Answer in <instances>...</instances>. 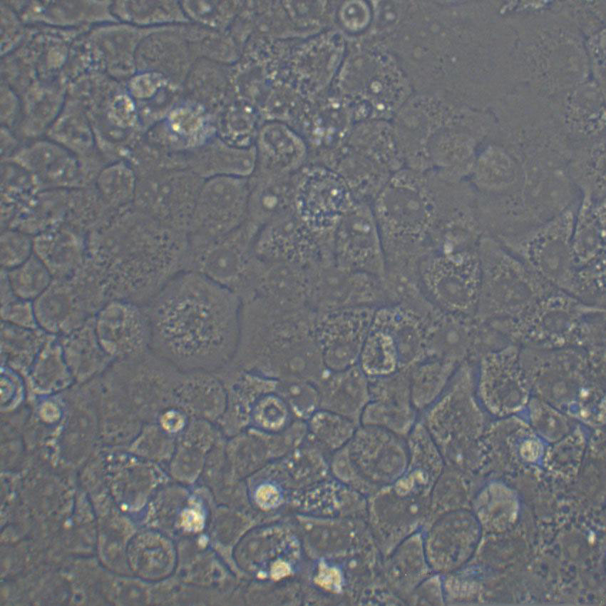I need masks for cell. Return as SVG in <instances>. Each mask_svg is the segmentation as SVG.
Instances as JSON below:
<instances>
[{
	"instance_id": "obj_14",
	"label": "cell",
	"mask_w": 606,
	"mask_h": 606,
	"mask_svg": "<svg viewBox=\"0 0 606 606\" xmlns=\"http://www.w3.org/2000/svg\"><path fill=\"white\" fill-rule=\"evenodd\" d=\"M96 333L103 348L112 354H125L150 345V327L144 305L113 299L94 316Z\"/></svg>"
},
{
	"instance_id": "obj_6",
	"label": "cell",
	"mask_w": 606,
	"mask_h": 606,
	"mask_svg": "<svg viewBox=\"0 0 606 606\" xmlns=\"http://www.w3.org/2000/svg\"><path fill=\"white\" fill-rule=\"evenodd\" d=\"M573 224L570 215H563L506 239V248L552 287L575 297L578 268L572 249Z\"/></svg>"
},
{
	"instance_id": "obj_7",
	"label": "cell",
	"mask_w": 606,
	"mask_h": 606,
	"mask_svg": "<svg viewBox=\"0 0 606 606\" xmlns=\"http://www.w3.org/2000/svg\"><path fill=\"white\" fill-rule=\"evenodd\" d=\"M355 201L343 178L327 165H306L295 174V214L327 248H332L337 223Z\"/></svg>"
},
{
	"instance_id": "obj_25",
	"label": "cell",
	"mask_w": 606,
	"mask_h": 606,
	"mask_svg": "<svg viewBox=\"0 0 606 606\" xmlns=\"http://www.w3.org/2000/svg\"><path fill=\"white\" fill-rule=\"evenodd\" d=\"M182 525L188 530H200L203 526V517L195 510H185L182 515Z\"/></svg>"
},
{
	"instance_id": "obj_15",
	"label": "cell",
	"mask_w": 606,
	"mask_h": 606,
	"mask_svg": "<svg viewBox=\"0 0 606 606\" xmlns=\"http://www.w3.org/2000/svg\"><path fill=\"white\" fill-rule=\"evenodd\" d=\"M294 201L295 174H257L250 181L247 219L261 227L295 213Z\"/></svg>"
},
{
	"instance_id": "obj_24",
	"label": "cell",
	"mask_w": 606,
	"mask_h": 606,
	"mask_svg": "<svg viewBox=\"0 0 606 606\" xmlns=\"http://www.w3.org/2000/svg\"><path fill=\"white\" fill-rule=\"evenodd\" d=\"M278 490L272 485H263L260 487L256 493V500L258 505L264 509H269L274 507L279 500Z\"/></svg>"
},
{
	"instance_id": "obj_23",
	"label": "cell",
	"mask_w": 606,
	"mask_h": 606,
	"mask_svg": "<svg viewBox=\"0 0 606 606\" xmlns=\"http://www.w3.org/2000/svg\"><path fill=\"white\" fill-rule=\"evenodd\" d=\"M315 582L318 585L327 590L337 592L340 589L341 576L337 570L333 567H329L322 563L319 565Z\"/></svg>"
},
{
	"instance_id": "obj_21",
	"label": "cell",
	"mask_w": 606,
	"mask_h": 606,
	"mask_svg": "<svg viewBox=\"0 0 606 606\" xmlns=\"http://www.w3.org/2000/svg\"><path fill=\"white\" fill-rule=\"evenodd\" d=\"M34 251V241L19 229H9L1 236V269L9 271L26 261Z\"/></svg>"
},
{
	"instance_id": "obj_5",
	"label": "cell",
	"mask_w": 606,
	"mask_h": 606,
	"mask_svg": "<svg viewBox=\"0 0 606 606\" xmlns=\"http://www.w3.org/2000/svg\"><path fill=\"white\" fill-rule=\"evenodd\" d=\"M417 283L440 310L475 317L480 283L478 246L431 249L418 263Z\"/></svg>"
},
{
	"instance_id": "obj_1",
	"label": "cell",
	"mask_w": 606,
	"mask_h": 606,
	"mask_svg": "<svg viewBox=\"0 0 606 606\" xmlns=\"http://www.w3.org/2000/svg\"><path fill=\"white\" fill-rule=\"evenodd\" d=\"M242 305L235 291L202 273L171 277L144 305L150 345L185 372L222 368L238 350Z\"/></svg>"
},
{
	"instance_id": "obj_4",
	"label": "cell",
	"mask_w": 606,
	"mask_h": 606,
	"mask_svg": "<svg viewBox=\"0 0 606 606\" xmlns=\"http://www.w3.org/2000/svg\"><path fill=\"white\" fill-rule=\"evenodd\" d=\"M488 325L500 336L518 341L591 343L605 337V307L554 289L518 318Z\"/></svg>"
},
{
	"instance_id": "obj_10",
	"label": "cell",
	"mask_w": 606,
	"mask_h": 606,
	"mask_svg": "<svg viewBox=\"0 0 606 606\" xmlns=\"http://www.w3.org/2000/svg\"><path fill=\"white\" fill-rule=\"evenodd\" d=\"M254 253L264 263H281L313 273L332 265L330 255L295 213L261 226Z\"/></svg>"
},
{
	"instance_id": "obj_19",
	"label": "cell",
	"mask_w": 606,
	"mask_h": 606,
	"mask_svg": "<svg viewBox=\"0 0 606 606\" xmlns=\"http://www.w3.org/2000/svg\"><path fill=\"white\" fill-rule=\"evenodd\" d=\"M605 213L582 212L573 224L572 249L577 268L605 263Z\"/></svg>"
},
{
	"instance_id": "obj_26",
	"label": "cell",
	"mask_w": 606,
	"mask_h": 606,
	"mask_svg": "<svg viewBox=\"0 0 606 606\" xmlns=\"http://www.w3.org/2000/svg\"><path fill=\"white\" fill-rule=\"evenodd\" d=\"M289 567L282 561L276 562L271 570V575L274 580H279L289 574Z\"/></svg>"
},
{
	"instance_id": "obj_13",
	"label": "cell",
	"mask_w": 606,
	"mask_h": 606,
	"mask_svg": "<svg viewBox=\"0 0 606 606\" xmlns=\"http://www.w3.org/2000/svg\"><path fill=\"white\" fill-rule=\"evenodd\" d=\"M249 196L248 177L217 176L197 197V216L219 238L245 222Z\"/></svg>"
},
{
	"instance_id": "obj_17",
	"label": "cell",
	"mask_w": 606,
	"mask_h": 606,
	"mask_svg": "<svg viewBox=\"0 0 606 606\" xmlns=\"http://www.w3.org/2000/svg\"><path fill=\"white\" fill-rule=\"evenodd\" d=\"M34 251L53 279L71 276L84 263L81 239L62 228L40 233L34 240Z\"/></svg>"
},
{
	"instance_id": "obj_18",
	"label": "cell",
	"mask_w": 606,
	"mask_h": 606,
	"mask_svg": "<svg viewBox=\"0 0 606 606\" xmlns=\"http://www.w3.org/2000/svg\"><path fill=\"white\" fill-rule=\"evenodd\" d=\"M399 360L393 335L373 317L359 357V368L366 376L382 378L396 370Z\"/></svg>"
},
{
	"instance_id": "obj_16",
	"label": "cell",
	"mask_w": 606,
	"mask_h": 606,
	"mask_svg": "<svg viewBox=\"0 0 606 606\" xmlns=\"http://www.w3.org/2000/svg\"><path fill=\"white\" fill-rule=\"evenodd\" d=\"M262 163L259 174L292 176L307 164V147L303 139L285 124L268 126L262 138Z\"/></svg>"
},
{
	"instance_id": "obj_9",
	"label": "cell",
	"mask_w": 606,
	"mask_h": 606,
	"mask_svg": "<svg viewBox=\"0 0 606 606\" xmlns=\"http://www.w3.org/2000/svg\"><path fill=\"white\" fill-rule=\"evenodd\" d=\"M376 308L313 311V333L327 370L337 372L355 365Z\"/></svg>"
},
{
	"instance_id": "obj_12",
	"label": "cell",
	"mask_w": 606,
	"mask_h": 606,
	"mask_svg": "<svg viewBox=\"0 0 606 606\" xmlns=\"http://www.w3.org/2000/svg\"><path fill=\"white\" fill-rule=\"evenodd\" d=\"M391 303L384 280L361 273L324 266L311 277L309 306L314 312Z\"/></svg>"
},
{
	"instance_id": "obj_3",
	"label": "cell",
	"mask_w": 606,
	"mask_h": 606,
	"mask_svg": "<svg viewBox=\"0 0 606 606\" xmlns=\"http://www.w3.org/2000/svg\"><path fill=\"white\" fill-rule=\"evenodd\" d=\"M480 283L476 318L490 324L521 315L555 289L490 236L478 245Z\"/></svg>"
},
{
	"instance_id": "obj_2",
	"label": "cell",
	"mask_w": 606,
	"mask_h": 606,
	"mask_svg": "<svg viewBox=\"0 0 606 606\" xmlns=\"http://www.w3.org/2000/svg\"><path fill=\"white\" fill-rule=\"evenodd\" d=\"M442 186L431 171L399 169L372 201L386 276L416 279L420 260L448 216Z\"/></svg>"
},
{
	"instance_id": "obj_22",
	"label": "cell",
	"mask_w": 606,
	"mask_h": 606,
	"mask_svg": "<svg viewBox=\"0 0 606 606\" xmlns=\"http://www.w3.org/2000/svg\"><path fill=\"white\" fill-rule=\"evenodd\" d=\"M1 321L15 326L38 328L34 301L20 298L16 295L1 301Z\"/></svg>"
},
{
	"instance_id": "obj_20",
	"label": "cell",
	"mask_w": 606,
	"mask_h": 606,
	"mask_svg": "<svg viewBox=\"0 0 606 606\" xmlns=\"http://www.w3.org/2000/svg\"><path fill=\"white\" fill-rule=\"evenodd\" d=\"M4 271L14 293L20 298L31 301L38 298L53 280L46 266L34 253L19 266Z\"/></svg>"
},
{
	"instance_id": "obj_11",
	"label": "cell",
	"mask_w": 606,
	"mask_h": 606,
	"mask_svg": "<svg viewBox=\"0 0 606 606\" xmlns=\"http://www.w3.org/2000/svg\"><path fill=\"white\" fill-rule=\"evenodd\" d=\"M38 327L48 333L66 334L93 318L103 307L93 285L78 273L55 278L34 301Z\"/></svg>"
},
{
	"instance_id": "obj_8",
	"label": "cell",
	"mask_w": 606,
	"mask_h": 606,
	"mask_svg": "<svg viewBox=\"0 0 606 606\" xmlns=\"http://www.w3.org/2000/svg\"><path fill=\"white\" fill-rule=\"evenodd\" d=\"M334 266L385 280L386 263L371 204L355 201L337 223L333 235Z\"/></svg>"
}]
</instances>
